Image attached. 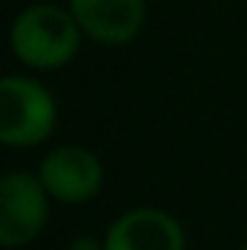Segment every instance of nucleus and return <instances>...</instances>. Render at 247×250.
<instances>
[{
    "label": "nucleus",
    "mask_w": 247,
    "mask_h": 250,
    "mask_svg": "<svg viewBox=\"0 0 247 250\" xmlns=\"http://www.w3.org/2000/svg\"><path fill=\"white\" fill-rule=\"evenodd\" d=\"M67 9L79 21L84 38L99 47H125L143 26L148 6L145 0H67Z\"/></svg>",
    "instance_id": "nucleus-6"
},
{
    "label": "nucleus",
    "mask_w": 247,
    "mask_h": 250,
    "mask_svg": "<svg viewBox=\"0 0 247 250\" xmlns=\"http://www.w3.org/2000/svg\"><path fill=\"white\" fill-rule=\"evenodd\" d=\"M67 250H105V239H96V236H87V233H82V236L70 239Z\"/></svg>",
    "instance_id": "nucleus-7"
},
{
    "label": "nucleus",
    "mask_w": 247,
    "mask_h": 250,
    "mask_svg": "<svg viewBox=\"0 0 247 250\" xmlns=\"http://www.w3.org/2000/svg\"><path fill=\"white\" fill-rule=\"evenodd\" d=\"M35 175L41 178L50 198L67 207L93 201L105 187V166L99 154L84 146H59L47 151Z\"/></svg>",
    "instance_id": "nucleus-4"
},
{
    "label": "nucleus",
    "mask_w": 247,
    "mask_h": 250,
    "mask_svg": "<svg viewBox=\"0 0 247 250\" xmlns=\"http://www.w3.org/2000/svg\"><path fill=\"white\" fill-rule=\"evenodd\" d=\"M59 102L47 84L12 73L0 79V143L6 148H35L53 137Z\"/></svg>",
    "instance_id": "nucleus-2"
},
{
    "label": "nucleus",
    "mask_w": 247,
    "mask_h": 250,
    "mask_svg": "<svg viewBox=\"0 0 247 250\" xmlns=\"http://www.w3.org/2000/svg\"><path fill=\"white\" fill-rule=\"evenodd\" d=\"M105 250H186L184 224L160 207H131L105 230Z\"/></svg>",
    "instance_id": "nucleus-5"
},
{
    "label": "nucleus",
    "mask_w": 247,
    "mask_h": 250,
    "mask_svg": "<svg viewBox=\"0 0 247 250\" xmlns=\"http://www.w3.org/2000/svg\"><path fill=\"white\" fill-rule=\"evenodd\" d=\"M29 3H47V0H29Z\"/></svg>",
    "instance_id": "nucleus-8"
},
{
    "label": "nucleus",
    "mask_w": 247,
    "mask_h": 250,
    "mask_svg": "<svg viewBox=\"0 0 247 250\" xmlns=\"http://www.w3.org/2000/svg\"><path fill=\"white\" fill-rule=\"evenodd\" d=\"M239 250H247V239H245V245H242V248H239Z\"/></svg>",
    "instance_id": "nucleus-9"
},
{
    "label": "nucleus",
    "mask_w": 247,
    "mask_h": 250,
    "mask_svg": "<svg viewBox=\"0 0 247 250\" xmlns=\"http://www.w3.org/2000/svg\"><path fill=\"white\" fill-rule=\"evenodd\" d=\"M50 192L32 172H9L0 181V245H32L50 221Z\"/></svg>",
    "instance_id": "nucleus-3"
},
{
    "label": "nucleus",
    "mask_w": 247,
    "mask_h": 250,
    "mask_svg": "<svg viewBox=\"0 0 247 250\" xmlns=\"http://www.w3.org/2000/svg\"><path fill=\"white\" fill-rule=\"evenodd\" d=\"M84 32L73 12L53 0L29 3L9 26V50L18 62L38 73H53L73 62L82 50Z\"/></svg>",
    "instance_id": "nucleus-1"
}]
</instances>
